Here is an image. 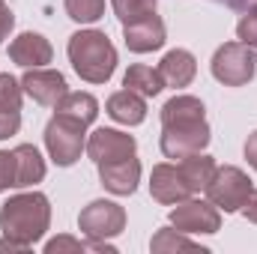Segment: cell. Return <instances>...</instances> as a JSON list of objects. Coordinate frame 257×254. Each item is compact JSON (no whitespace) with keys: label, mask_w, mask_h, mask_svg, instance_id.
Segmentation results:
<instances>
[{"label":"cell","mask_w":257,"mask_h":254,"mask_svg":"<svg viewBox=\"0 0 257 254\" xmlns=\"http://www.w3.org/2000/svg\"><path fill=\"white\" fill-rule=\"evenodd\" d=\"M12 156H15V189H27L45 180V162L33 144L15 147Z\"/></svg>","instance_id":"e0dca14e"},{"label":"cell","mask_w":257,"mask_h":254,"mask_svg":"<svg viewBox=\"0 0 257 254\" xmlns=\"http://www.w3.org/2000/svg\"><path fill=\"white\" fill-rule=\"evenodd\" d=\"M171 224L180 233H215L221 227V209L209 200H180L171 209Z\"/></svg>","instance_id":"ba28073f"},{"label":"cell","mask_w":257,"mask_h":254,"mask_svg":"<svg viewBox=\"0 0 257 254\" xmlns=\"http://www.w3.org/2000/svg\"><path fill=\"white\" fill-rule=\"evenodd\" d=\"M123 39H126V48L135 54L159 51L165 45V21L159 15H150L135 24H123Z\"/></svg>","instance_id":"7c38bea8"},{"label":"cell","mask_w":257,"mask_h":254,"mask_svg":"<svg viewBox=\"0 0 257 254\" xmlns=\"http://www.w3.org/2000/svg\"><path fill=\"white\" fill-rule=\"evenodd\" d=\"M257 72V57L245 42H224L212 54V78L224 87H245Z\"/></svg>","instance_id":"277c9868"},{"label":"cell","mask_w":257,"mask_h":254,"mask_svg":"<svg viewBox=\"0 0 257 254\" xmlns=\"http://www.w3.org/2000/svg\"><path fill=\"white\" fill-rule=\"evenodd\" d=\"M242 215H245L251 224H257V189L248 191V197H245V203H242Z\"/></svg>","instance_id":"4dcf8cb0"},{"label":"cell","mask_w":257,"mask_h":254,"mask_svg":"<svg viewBox=\"0 0 257 254\" xmlns=\"http://www.w3.org/2000/svg\"><path fill=\"white\" fill-rule=\"evenodd\" d=\"M9 57L12 63L24 66V69H39V66L51 63L54 48L42 33H21L9 42Z\"/></svg>","instance_id":"4fadbf2b"},{"label":"cell","mask_w":257,"mask_h":254,"mask_svg":"<svg viewBox=\"0 0 257 254\" xmlns=\"http://www.w3.org/2000/svg\"><path fill=\"white\" fill-rule=\"evenodd\" d=\"M12 27H15V15H12L9 3H6V0H0V42H6V39H9Z\"/></svg>","instance_id":"f546056e"},{"label":"cell","mask_w":257,"mask_h":254,"mask_svg":"<svg viewBox=\"0 0 257 254\" xmlns=\"http://www.w3.org/2000/svg\"><path fill=\"white\" fill-rule=\"evenodd\" d=\"M51 227V203L42 191H24L9 197L0 206V230L3 236L21 242V245H36L45 230Z\"/></svg>","instance_id":"6da1fadb"},{"label":"cell","mask_w":257,"mask_h":254,"mask_svg":"<svg viewBox=\"0 0 257 254\" xmlns=\"http://www.w3.org/2000/svg\"><path fill=\"white\" fill-rule=\"evenodd\" d=\"M138 144L135 138L126 132H117V129H96L90 138H87V156L96 162V165H108V162H120L135 156Z\"/></svg>","instance_id":"9c48e42d"},{"label":"cell","mask_w":257,"mask_h":254,"mask_svg":"<svg viewBox=\"0 0 257 254\" xmlns=\"http://www.w3.org/2000/svg\"><path fill=\"white\" fill-rule=\"evenodd\" d=\"M180 171H183L189 189L197 194V191H206L209 180H212V174H215V162H212V156L194 153V156H186V159L180 162Z\"/></svg>","instance_id":"44dd1931"},{"label":"cell","mask_w":257,"mask_h":254,"mask_svg":"<svg viewBox=\"0 0 257 254\" xmlns=\"http://www.w3.org/2000/svg\"><path fill=\"white\" fill-rule=\"evenodd\" d=\"M245 159H248V165L257 171V132H251L248 141H245Z\"/></svg>","instance_id":"1f68e13d"},{"label":"cell","mask_w":257,"mask_h":254,"mask_svg":"<svg viewBox=\"0 0 257 254\" xmlns=\"http://www.w3.org/2000/svg\"><path fill=\"white\" fill-rule=\"evenodd\" d=\"M123 87L141 93V96L147 99V96H159V93L165 90V81H162V72H159V69L135 63V66H128V72L123 75Z\"/></svg>","instance_id":"ffe728a7"},{"label":"cell","mask_w":257,"mask_h":254,"mask_svg":"<svg viewBox=\"0 0 257 254\" xmlns=\"http://www.w3.org/2000/svg\"><path fill=\"white\" fill-rule=\"evenodd\" d=\"M150 248L156 254H168V251H206V248H200L197 242L192 239H186V236H180L174 227H159L156 230V236H153V242H150Z\"/></svg>","instance_id":"7402d4cb"},{"label":"cell","mask_w":257,"mask_h":254,"mask_svg":"<svg viewBox=\"0 0 257 254\" xmlns=\"http://www.w3.org/2000/svg\"><path fill=\"white\" fill-rule=\"evenodd\" d=\"M15 189V156L0 150V191Z\"/></svg>","instance_id":"4316f807"},{"label":"cell","mask_w":257,"mask_h":254,"mask_svg":"<svg viewBox=\"0 0 257 254\" xmlns=\"http://www.w3.org/2000/svg\"><path fill=\"white\" fill-rule=\"evenodd\" d=\"M54 108H57L60 117L78 120V123H84V126H90V123L99 117V102H96V96H90V93H66Z\"/></svg>","instance_id":"d6986e66"},{"label":"cell","mask_w":257,"mask_h":254,"mask_svg":"<svg viewBox=\"0 0 257 254\" xmlns=\"http://www.w3.org/2000/svg\"><path fill=\"white\" fill-rule=\"evenodd\" d=\"M150 194H153V200H159L165 206H174L180 200H189L194 191L189 189L180 165H168L165 162V165H156L153 174H150Z\"/></svg>","instance_id":"8fae6325"},{"label":"cell","mask_w":257,"mask_h":254,"mask_svg":"<svg viewBox=\"0 0 257 254\" xmlns=\"http://www.w3.org/2000/svg\"><path fill=\"white\" fill-rule=\"evenodd\" d=\"M105 111H108L111 120H117L123 126H141L147 120V102H144V96L135 93V90H128V87L108 99Z\"/></svg>","instance_id":"2e32d148"},{"label":"cell","mask_w":257,"mask_h":254,"mask_svg":"<svg viewBox=\"0 0 257 254\" xmlns=\"http://www.w3.org/2000/svg\"><path fill=\"white\" fill-rule=\"evenodd\" d=\"M78 227L90 239H111L126 230V209L114 200H93L81 209Z\"/></svg>","instance_id":"5b68a950"},{"label":"cell","mask_w":257,"mask_h":254,"mask_svg":"<svg viewBox=\"0 0 257 254\" xmlns=\"http://www.w3.org/2000/svg\"><path fill=\"white\" fill-rule=\"evenodd\" d=\"M212 3H221V6H227V9H248L251 6V0H212Z\"/></svg>","instance_id":"836d02e7"},{"label":"cell","mask_w":257,"mask_h":254,"mask_svg":"<svg viewBox=\"0 0 257 254\" xmlns=\"http://www.w3.org/2000/svg\"><path fill=\"white\" fill-rule=\"evenodd\" d=\"M90 248V242H81V239H72V236H57V239H51L48 245H45V251L48 254H60V251H87Z\"/></svg>","instance_id":"83f0119b"},{"label":"cell","mask_w":257,"mask_h":254,"mask_svg":"<svg viewBox=\"0 0 257 254\" xmlns=\"http://www.w3.org/2000/svg\"><path fill=\"white\" fill-rule=\"evenodd\" d=\"M45 147H48V156L54 159V165L72 168L81 159V153L87 150V126L54 114L45 126Z\"/></svg>","instance_id":"3957f363"},{"label":"cell","mask_w":257,"mask_h":254,"mask_svg":"<svg viewBox=\"0 0 257 254\" xmlns=\"http://www.w3.org/2000/svg\"><path fill=\"white\" fill-rule=\"evenodd\" d=\"M156 3L159 0H111L114 15L120 18V24H135L141 18L156 15Z\"/></svg>","instance_id":"603a6c76"},{"label":"cell","mask_w":257,"mask_h":254,"mask_svg":"<svg viewBox=\"0 0 257 254\" xmlns=\"http://www.w3.org/2000/svg\"><path fill=\"white\" fill-rule=\"evenodd\" d=\"M3 251H27V245H21V242H15V239H9V236H3V239H0V254Z\"/></svg>","instance_id":"d6a6232c"},{"label":"cell","mask_w":257,"mask_h":254,"mask_svg":"<svg viewBox=\"0 0 257 254\" xmlns=\"http://www.w3.org/2000/svg\"><path fill=\"white\" fill-rule=\"evenodd\" d=\"M66 51L72 69L87 84H105L117 69V48L102 30H78L75 36H69Z\"/></svg>","instance_id":"7a4b0ae2"},{"label":"cell","mask_w":257,"mask_h":254,"mask_svg":"<svg viewBox=\"0 0 257 254\" xmlns=\"http://www.w3.org/2000/svg\"><path fill=\"white\" fill-rule=\"evenodd\" d=\"M248 191H251V180H248L239 168L224 165V168H215V174H212V180H209V186H206V197H209V203H215L218 209L236 212V209H242Z\"/></svg>","instance_id":"8992f818"},{"label":"cell","mask_w":257,"mask_h":254,"mask_svg":"<svg viewBox=\"0 0 257 254\" xmlns=\"http://www.w3.org/2000/svg\"><path fill=\"white\" fill-rule=\"evenodd\" d=\"M21 87H24V93H27L33 102H39V105H45V108H54L66 93H69L63 75L54 72V69H45V66L27 69L24 78H21Z\"/></svg>","instance_id":"30bf717a"},{"label":"cell","mask_w":257,"mask_h":254,"mask_svg":"<svg viewBox=\"0 0 257 254\" xmlns=\"http://www.w3.org/2000/svg\"><path fill=\"white\" fill-rule=\"evenodd\" d=\"M159 72H162L165 87L180 90V87H189V84L194 81V75H197V60H194L192 51H186V48H174V51H168V54L162 57Z\"/></svg>","instance_id":"9a60e30c"},{"label":"cell","mask_w":257,"mask_h":254,"mask_svg":"<svg viewBox=\"0 0 257 254\" xmlns=\"http://www.w3.org/2000/svg\"><path fill=\"white\" fill-rule=\"evenodd\" d=\"M21 129V111H0V141L12 138Z\"/></svg>","instance_id":"f1b7e54d"},{"label":"cell","mask_w":257,"mask_h":254,"mask_svg":"<svg viewBox=\"0 0 257 254\" xmlns=\"http://www.w3.org/2000/svg\"><path fill=\"white\" fill-rule=\"evenodd\" d=\"M236 36H239V42L257 48V6H248L245 9V15L236 24Z\"/></svg>","instance_id":"484cf974"},{"label":"cell","mask_w":257,"mask_h":254,"mask_svg":"<svg viewBox=\"0 0 257 254\" xmlns=\"http://www.w3.org/2000/svg\"><path fill=\"white\" fill-rule=\"evenodd\" d=\"M206 144H209L206 120L162 126V153L168 159H186V156H194V153H203Z\"/></svg>","instance_id":"52a82bcc"},{"label":"cell","mask_w":257,"mask_h":254,"mask_svg":"<svg viewBox=\"0 0 257 254\" xmlns=\"http://www.w3.org/2000/svg\"><path fill=\"white\" fill-rule=\"evenodd\" d=\"M206 120V108L200 99L194 96H174L171 102H165L162 108V126H174V123H197Z\"/></svg>","instance_id":"ac0fdd59"},{"label":"cell","mask_w":257,"mask_h":254,"mask_svg":"<svg viewBox=\"0 0 257 254\" xmlns=\"http://www.w3.org/2000/svg\"><path fill=\"white\" fill-rule=\"evenodd\" d=\"M66 15L78 24H96L105 15V0H66Z\"/></svg>","instance_id":"cb8c5ba5"},{"label":"cell","mask_w":257,"mask_h":254,"mask_svg":"<svg viewBox=\"0 0 257 254\" xmlns=\"http://www.w3.org/2000/svg\"><path fill=\"white\" fill-rule=\"evenodd\" d=\"M21 81H15L9 72L0 75V111H21Z\"/></svg>","instance_id":"d4e9b609"},{"label":"cell","mask_w":257,"mask_h":254,"mask_svg":"<svg viewBox=\"0 0 257 254\" xmlns=\"http://www.w3.org/2000/svg\"><path fill=\"white\" fill-rule=\"evenodd\" d=\"M99 180L111 194H120V197L135 194L138 183H141V162L135 156H128V159H120V162L99 165Z\"/></svg>","instance_id":"5bb4252c"}]
</instances>
